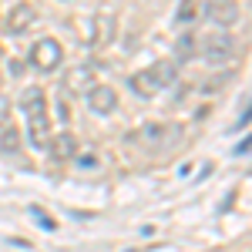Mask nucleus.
<instances>
[{"mask_svg":"<svg viewBox=\"0 0 252 252\" xmlns=\"http://www.w3.org/2000/svg\"><path fill=\"white\" fill-rule=\"evenodd\" d=\"M64 3H67V0H64Z\"/></svg>","mask_w":252,"mask_h":252,"instance_id":"15","label":"nucleus"},{"mask_svg":"<svg viewBox=\"0 0 252 252\" xmlns=\"http://www.w3.org/2000/svg\"><path fill=\"white\" fill-rule=\"evenodd\" d=\"M195 58L202 61L205 67H225L235 61V37L225 31H215L205 37L195 40Z\"/></svg>","mask_w":252,"mask_h":252,"instance_id":"3","label":"nucleus"},{"mask_svg":"<svg viewBox=\"0 0 252 252\" xmlns=\"http://www.w3.org/2000/svg\"><path fill=\"white\" fill-rule=\"evenodd\" d=\"M20 111H24V128H27V141L34 152H47L51 145V104L44 88H24L20 94Z\"/></svg>","mask_w":252,"mask_h":252,"instance_id":"1","label":"nucleus"},{"mask_svg":"<svg viewBox=\"0 0 252 252\" xmlns=\"http://www.w3.org/2000/svg\"><path fill=\"white\" fill-rule=\"evenodd\" d=\"M47 152L54 161H71V158L78 155V138L71 135V131H61V135H51V145H47Z\"/></svg>","mask_w":252,"mask_h":252,"instance_id":"9","label":"nucleus"},{"mask_svg":"<svg viewBox=\"0 0 252 252\" xmlns=\"http://www.w3.org/2000/svg\"><path fill=\"white\" fill-rule=\"evenodd\" d=\"M84 104H88L94 115L108 118V115H115V111H118V91L111 88V84H101V81H97L94 88L84 91Z\"/></svg>","mask_w":252,"mask_h":252,"instance_id":"6","label":"nucleus"},{"mask_svg":"<svg viewBox=\"0 0 252 252\" xmlns=\"http://www.w3.org/2000/svg\"><path fill=\"white\" fill-rule=\"evenodd\" d=\"M205 17L212 20V24H219V27H232V24H239V17H242L239 0H209V3H205Z\"/></svg>","mask_w":252,"mask_h":252,"instance_id":"8","label":"nucleus"},{"mask_svg":"<svg viewBox=\"0 0 252 252\" xmlns=\"http://www.w3.org/2000/svg\"><path fill=\"white\" fill-rule=\"evenodd\" d=\"M205 14V3L202 0H182V7H178V24H195V20Z\"/></svg>","mask_w":252,"mask_h":252,"instance_id":"12","label":"nucleus"},{"mask_svg":"<svg viewBox=\"0 0 252 252\" xmlns=\"http://www.w3.org/2000/svg\"><path fill=\"white\" fill-rule=\"evenodd\" d=\"M27 61H31V67L40 71V74H54L61 64H64V47L54 37H40V40H34Z\"/></svg>","mask_w":252,"mask_h":252,"instance_id":"5","label":"nucleus"},{"mask_svg":"<svg viewBox=\"0 0 252 252\" xmlns=\"http://www.w3.org/2000/svg\"><path fill=\"white\" fill-rule=\"evenodd\" d=\"M175 138H178V128L168 125V121H148L135 131H128L125 141L135 145V148H145V152H158V148H172Z\"/></svg>","mask_w":252,"mask_h":252,"instance_id":"4","label":"nucleus"},{"mask_svg":"<svg viewBox=\"0 0 252 252\" xmlns=\"http://www.w3.org/2000/svg\"><path fill=\"white\" fill-rule=\"evenodd\" d=\"M195 40H198L195 34H185V37L178 40V47H175V58L178 61H192L195 58ZM178 61H175V64H178Z\"/></svg>","mask_w":252,"mask_h":252,"instance_id":"13","label":"nucleus"},{"mask_svg":"<svg viewBox=\"0 0 252 252\" xmlns=\"http://www.w3.org/2000/svg\"><path fill=\"white\" fill-rule=\"evenodd\" d=\"M20 148V135H17V128H14V121L3 115L0 118V152L3 155H14Z\"/></svg>","mask_w":252,"mask_h":252,"instance_id":"11","label":"nucleus"},{"mask_svg":"<svg viewBox=\"0 0 252 252\" xmlns=\"http://www.w3.org/2000/svg\"><path fill=\"white\" fill-rule=\"evenodd\" d=\"M34 20H37V10L31 7V3H14L10 10H7V34H14V37H24L31 27H34Z\"/></svg>","mask_w":252,"mask_h":252,"instance_id":"7","label":"nucleus"},{"mask_svg":"<svg viewBox=\"0 0 252 252\" xmlns=\"http://www.w3.org/2000/svg\"><path fill=\"white\" fill-rule=\"evenodd\" d=\"M0 61H3V51H0Z\"/></svg>","mask_w":252,"mask_h":252,"instance_id":"14","label":"nucleus"},{"mask_svg":"<svg viewBox=\"0 0 252 252\" xmlns=\"http://www.w3.org/2000/svg\"><path fill=\"white\" fill-rule=\"evenodd\" d=\"M175 81H178V64L175 61H155V64L141 67L135 74H128V88L138 97H155L161 91H168Z\"/></svg>","mask_w":252,"mask_h":252,"instance_id":"2","label":"nucleus"},{"mask_svg":"<svg viewBox=\"0 0 252 252\" xmlns=\"http://www.w3.org/2000/svg\"><path fill=\"white\" fill-rule=\"evenodd\" d=\"M97 84V64L91 61V64H81V67H74L71 74H67V88H78L81 94L88 91V88H94Z\"/></svg>","mask_w":252,"mask_h":252,"instance_id":"10","label":"nucleus"}]
</instances>
